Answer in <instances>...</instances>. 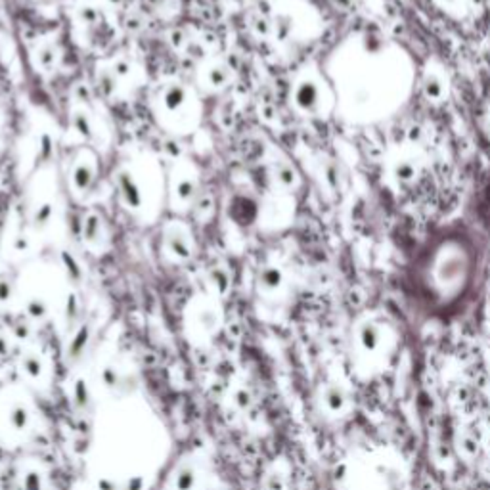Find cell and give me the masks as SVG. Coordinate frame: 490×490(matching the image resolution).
Instances as JSON below:
<instances>
[{
    "label": "cell",
    "mask_w": 490,
    "mask_h": 490,
    "mask_svg": "<svg viewBox=\"0 0 490 490\" xmlns=\"http://www.w3.org/2000/svg\"><path fill=\"white\" fill-rule=\"evenodd\" d=\"M337 64L335 84L339 82L345 115L360 123L393 117L408 102L416 82L412 56L381 33L350 35L343 43Z\"/></svg>",
    "instance_id": "6da1fadb"
},
{
    "label": "cell",
    "mask_w": 490,
    "mask_h": 490,
    "mask_svg": "<svg viewBox=\"0 0 490 490\" xmlns=\"http://www.w3.org/2000/svg\"><path fill=\"white\" fill-rule=\"evenodd\" d=\"M481 251L471 234L448 230L417 255L412 268V290L431 312L452 311L468 297L479 276Z\"/></svg>",
    "instance_id": "7a4b0ae2"
},
{
    "label": "cell",
    "mask_w": 490,
    "mask_h": 490,
    "mask_svg": "<svg viewBox=\"0 0 490 490\" xmlns=\"http://www.w3.org/2000/svg\"><path fill=\"white\" fill-rule=\"evenodd\" d=\"M355 343H357L358 355L364 362L379 364L389 347L387 327L373 318L362 320L355 329Z\"/></svg>",
    "instance_id": "3957f363"
},
{
    "label": "cell",
    "mask_w": 490,
    "mask_h": 490,
    "mask_svg": "<svg viewBox=\"0 0 490 490\" xmlns=\"http://www.w3.org/2000/svg\"><path fill=\"white\" fill-rule=\"evenodd\" d=\"M293 102L297 105L299 112L316 115L322 107V89L314 79H303L293 89Z\"/></svg>",
    "instance_id": "277c9868"
},
{
    "label": "cell",
    "mask_w": 490,
    "mask_h": 490,
    "mask_svg": "<svg viewBox=\"0 0 490 490\" xmlns=\"http://www.w3.org/2000/svg\"><path fill=\"white\" fill-rule=\"evenodd\" d=\"M115 182H117V192H119L123 203L128 209L138 211L144 203V192H142V186L136 180V177L131 171H121L117 172Z\"/></svg>",
    "instance_id": "5b68a950"
},
{
    "label": "cell",
    "mask_w": 490,
    "mask_h": 490,
    "mask_svg": "<svg viewBox=\"0 0 490 490\" xmlns=\"http://www.w3.org/2000/svg\"><path fill=\"white\" fill-rule=\"evenodd\" d=\"M165 247L169 255H172L175 259H190L192 257V239L188 236V232L180 226H175V228H169L167 234H165Z\"/></svg>",
    "instance_id": "8992f818"
},
{
    "label": "cell",
    "mask_w": 490,
    "mask_h": 490,
    "mask_svg": "<svg viewBox=\"0 0 490 490\" xmlns=\"http://www.w3.org/2000/svg\"><path fill=\"white\" fill-rule=\"evenodd\" d=\"M322 404L324 410L327 412V416H343L347 408H349V394L343 389L341 385H329L324 389L322 393Z\"/></svg>",
    "instance_id": "52a82bcc"
},
{
    "label": "cell",
    "mask_w": 490,
    "mask_h": 490,
    "mask_svg": "<svg viewBox=\"0 0 490 490\" xmlns=\"http://www.w3.org/2000/svg\"><path fill=\"white\" fill-rule=\"evenodd\" d=\"M159 102H161V107H163L167 113H179L182 107L188 102V92L182 84H167L163 90H161V96H159Z\"/></svg>",
    "instance_id": "ba28073f"
},
{
    "label": "cell",
    "mask_w": 490,
    "mask_h": 490,
    "mask_svg": "<svg viewBox=\"0 0 490 490\" xmlns=\"http://www.w3.org/2000/svg\"><path fill=\"white\" fill-rule=\"evenodd\" d=\"M94 177H96V171H94V165L87 163H77L71 171V186H73L75 192L79 193H87L90 190V186L94 182Z\"/></svg>",
    "instance_id": "9c48e42d"
},
{
    "label": "cell",
    "mask_w": 490,
    "mask_h": 490,
    "mask_svg": "<svg viewBox=\"0 0 490 490\" xmlns=\"http://www.w3.org/2000/svg\"><path fill=\"white\" fill-rule=\"evenodd\" d=\"M422 90L431 102H443L446 98V82L435 71H427L422 79Z\"/></svg>",
    "instance_id": "30bf717a"
},
{
    "label": "cell",
    "mask_w": 490,
    "mask_h": 490,
    "mask_svg": "<svg viewBox=\"0 0 490 490\" xmlns=\"http://www.w3.org/2000/svg\"><path fill=\"white\" fill-rule=\"evenodd\" d=\"M82 238L89 245H100L104 242V223L96 213H90L82 223Z\"/></svg>",
    "instance_id": "8fae6325"
},
{
    "label": "cell",
    "mask_w": 490,
    "mask_h": 490,
    "mask_svg": "<svg viewBox=\"0 0 490 490\" xmlns=\"http://www.w3.org/2000/svg\"><path fill=\"white\" fill-rule=\"evenodd\" d=\"M195 179L186 175V177H180L175 184V200L179 201L180 205H188L190 201H193L195 198Z\"/></svg>",
    "instance_id": "7c38bea8"
},
{
    "label": "cell",
    "mask_w": 490,
    "mask_h": 490,
    "mask_svg": "<svg viewBox=\"0 0 490 490\" xmlns=\"http://www.w3.org/2000/svg\"><path fill=\"white\" fill-rule=\"evenodd\" d=\"M228 81H230V71L223 64H215L205 71V82L211 89H223Z\"/></svg>",
    "instance_id": "4fadbf2b"
},
{
    "label": "cell",
    "mask_w": 490,
    "mask_h": 490,
    "mask_svg": "<svg viewBox=\"0 0 490 490\" xmlns=\"http://www.w3.org/2000/svg\"><path fill=\"white\" fill-rule=\"evenodd\" d=\"M393 175L399 182L408 184V182H412L417 177V165L412 159H401V161L394 163Z\"/></svg>",
    "instance_id": "5bb4252c"
},
{
    "label": "cell",
    "mask_w": 490,
    "mask_h": 490,
    "mask_svg": "<svg viewBox=\"0 0 490 490\" xmlns=\"http://www.w3.org/2000/svg\"><path fill=\"white\" fill-rule=\"evenodd\" d=\"M274 177L276 180H278V184L282 186V188H295V184H297V172L288 163L276 165Z\"/></svg>",
    "instance_id": "9a60e30c"
},
{
    "label": "cell",
    "mask_w": 490,
    "mask_h": 490,
    "mask_svg": "<svg viewBox=\"0 0 490 490\" xmlns=\"http://www.w3.org/2000/svg\"><path fill=\"white\" fill-rule=\"evenodd\" d=\"M58 60H60V52H58V48L54 45H46L38 50L37 61L45 71H50V69L58 66Z\"/></svg>",
    "instance_id": "2e32d148"
},
{
    "label": "cell",
    "mask_w": 490,
    "mask_h": 490,
    "mask_svg": "<svg viewBox=\"0 0 490 490\" xmlns=\"http://www.w3.org/2000/svg\"><path fill=\"white\" fill-rule=\"evenodd\" d=\"M117 81H119V79L113 75L112 69H102L96 77L98 89H100V92H102L104 96H112L113 92L117 90Z\"/></svg>",
    "instance_id": "e0dca14e"
},
{
    "label": "cell",
    "mask_w": 490,
    "mask_h": 490,
    "mask_svg": "<svg viewBox=\"0 0 490 490\" xmlns=\"http://www.w3.org/2000/svg\"><path fill=\"white\" fill-rule=\"evenodd\" d=\"M73 126L84 140H92L94 138V126H92V121H90V117L84 112L73 113Z\"/></svg>",
    "instance_id": "ac0fdd59"
},
{
    "label": "cell",
    "mask_w": 490,
    "mask_h": 490,
    "mask_svg": "<svg viewBox=\"0 0 490 490\" xmlns=\"http://www.w3.org/2000/svg\"><path fill=\"white\" fill-rule=\"evenodd\" d=\"M282 282L283 274L280 268L267 267L260 272V283H262V288H267V290H276V288L282 285Z\"/></svg>",
    "instance_id": "d6986e66"
},
{
    "label": "cell",
    "mask_w": 490,
    "mask_h": 490,
    "mask_svg": "<svg viewBox=\"0 0 490 490\" xmlns=\"http://www.w3.org/2000/svg\"><path fill=\"white\" fill-rule=\"evenodd\" d=\"M458 450L466 460H473L479 454V440L471 435H461L458 437Z\"/></svg>",
    "instance_id": "ffe728a7"
},
{
    "label": "cell",
    "mask_w": 490,
    "mask_h": 490,
    "mask_svg": "<svg viewBox=\"0 0 490 490\" xmlns=\"http://www.w3.org/2000/svg\"><path fill=\"white\" fill-rule=\"evenodd\" d=\"M54 216V205L52 203H43V205H38L37 211H35V215H33V223H35V228H38V230H45L46 226L50 224V221H52Z\"/></svg>",
    "instance_id": "44dd1931"
},
{
    "label": "cell",
    "mask_w": 490,
    "mask_h": 490,
    "mask_svg": "<svg viewBox=\"0 0 490 490\" xmlns=\"http://www.w3.org/2000/svg\"><path fill=\"white\" fill-rule=\"evenodd\" d=\"M112 71H113V75L119 79V81H123V79H126L128 75L133 73V66H131V61L125 60V58H119V60L113 61Z\"/></svg>",
    "instance_id": "7402d4cb"
},
{
    "label": "cell",
    "mask_w": 490,
    "mask_h": 490,
    "mask_svg": "<svg viewBox=\"0 0 490 490\" xmlns=\"http://www.w3.org/2000/svg\"><path fill=\"white\" fill-rule=\"evenodd\" d=\"M79 20H81L84 25H98L100 22V12H98L94 6H82L79 10Z\"/></svg>",
    "instance_id": "603a6c76"
},
{
    "label": "cell",
    "mask_w": 490,
    "mask_h": 490,
    "mask_svg": "<svg viewBox=\"0 0 490 490\" xmlns=\"http://www.w3.org/2000/svg\"><path fill=\"white\" fill-rule=\"evenodd\" d=\"M435 2L440 8H446L448 12H460L468 6V0H435Z\"/></svg>",
    "instance_id": "cb8c5ba5"
},
{
    "label": "cell",
    "mask_w": 490,
    "mask_h": 490,
    "mask_svg": "<svg viewBox=\"0 0 490 490\" xmlns=\"http://www.w3.org/2000/svg\"><path fill=\"white\" fill-rule=\"evenodd\" d=\"M12 293V283L6 278H0V299H8Z\"/></svg>",
    "instance_id": "d4e9b609"
},
{
    "label": "cell",
    "mask_w": 490,
    "mask_h": 490,
    "mask_svg": "<svg viewBox=\"0 0 490 490\" xmlns=\"http://www.w3.org/2000/svg\"><path fill=\"white\" fill-rule=\"evenodd\" d=\"M105 2H107L110 6H121V4H123V0H105Z\"/></svg>",
    "instance_id": "484cf974"
}]
</instances>
